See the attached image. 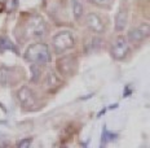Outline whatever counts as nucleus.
<instances>
[{"label": "nucleus", "mask_w": 150, "mask_h": 148, "mask_svg": "<svg viewBox=\"0 0 150 148\" xmlns=\"http://www.w3.org/2000/svg\"><path fill=\"white\" fill-rule=\"evenodd\" d=\"M25 59L31 64H36L42 66V65H47L51 62L52 52L48 44L43 42H36L27 47V49L25 51Z\"/></svg>", "instance_id": "obj_1"}, {"label": "nucleus", "mask_w": 150, "mask_h": 148, "mask_svg": "<svg viewBox=\"0 0 150 148\" xmlns=\"http://www.w3.org/2000/svg\"><path fill=\"white\" fill-rule=\"evenodd\" d=\"M75 35L70 30H61L57 34H54L52 38V47L53 52L57 56H61L64 53H67L69 51L75 47Z\"/></svg>", "instance_id": "obj_2"}, {"label": "nucleus", "mask_w": 150, "mask_h": 148, "mask_svg": "<svg viewBox=\"0 0 150 148\" xmlns=\"http://www.w3.org/2000/svg\"><path fill=\"white\" fill-rule=\"evenodd\" d=\"M48 26L42 16H33L25 25V34L30 39H42L47 34Z\"/></svg>", "instance_id": "obj_3"}, {"label": "nucleus", "mask_w": 150, "mask_h": 148, "mask_svg": "<svg viewBox=\"0 0 150 148\" xmlns=\"http://www.w3.org/2000/svg\"><path fill=\"white\" fill-rule=\"evenodd\" d=\"M78 59L74 55H61L58 57L57 62H56V69H57V73L61 77H73L78 70Z\"/></svg>", "instance_id": "obj_4"}, {"label": "nucleus", "mask_w": 150, "mask_h": 148, "mask_svg": "<svg viewBox=\"0 0 150 148\" xmlns=\"http://www.w3.org/2000/svg\"><path fill=\"white\" fill-rule=\"evenodd\" d=\"M131 52V47H129V42H128L127 36L124 35H118L112 40L111 47H110V53L114 60L122 61L129 55Z\"/></svg>", "instance_id": "obj_5"}, {"label": "nucleus", "mask_w": 150, "mask_h": 148, "mask_svg": "<svg viewBox=\"0 0 150 148\" xmlns=\"http://www.w3.org/2000/svg\"><path fill=\"white\" fill-rule=\"evenodd\" d=\"M16 96H17L20 105L25 109H31L38 103V95H36L35 90L30 86H26V84H23V86H21L18 89Z\"/></svg>", "instance_id": "obj_6"}, {"label": "nucleus", "mask_w": 150, "mask_h": 148, "mask_svg": "<svg viewBox=\"0 0 150 148\" xmlns=\"http://www.w3.org/2000/svg\"><path fill=\"white\" fill-rule=\"evenodd\" d=\"M149 34H150L149 24L144 22L141 25H139V26L131 29L129 33H128L127 39H128V42L132 43V44H140V43H142L145 39H148Z\"/></svg>", "instance_id": "obj_7"}, {"label": "nucleus", "mask_w": 150, "mask_h": 148, "mask_svg": "<svg viewBox=\"0 0 150 148\" xmlns=\"http://www.w3.org/2000/svg\"><path fill=\"white\" fill-rule=\"evenodd\" d=\"M84 21H86V25L91 33L96 34V35H101V34L105 33V24L97 13H95V12L87 13L84 16Z\"/></svg>", "instance_id": "obj_8"}, {"label": "nucleus", "mask_w": 150, "mask_h": 148, "mask_svg": "<svg viewBox=\"0 0 150 148\" xmlns=\"http://www.w3.org/2000/svg\"><path fill=\"white\" fill-rule=\"evenodd\" d=\"M45 87L48 89L49 92H54L61 87L62 84V79H61V75L57 74L56 71H48L45 75Z\"/></svg>", "instance_id": "obj_9"}, {"label": "nucleus", "mask_w": 150, "mask_h": 148, "mask_svg": "<svg viewBox=\"0 0 150 148\" xmlns=\"http://www.w3.org/2000/svg\"><path fill=\"white\" fill-rule=\"evenodd\" d=\"M71 12L74 20L80 22L86 16V0H71Z\"/></svg>", "instance_id": "obj_10"}, {"label": "nucleus", "mask_w": 150, "mask_h": 148, "mask_svg": "<svg viewBox=\"0 0 150 148\" xmlns=\"http://www.w3.org/2000/svg\"><path fill=\"white\" fill-rule=\"evenodd\" d=\"M128 22V14H127V9L122 7L117 13L115 17V30L117 31H123L127 26Z\"/></svg>", "instance_id": "obj_11"}, {"label": "nucleus", "mask_w": 150, "mask_h": 148, "mask_svg": "<svg viewBox=\"0 0 150 148\" xmlns=\"http://www.w3.org/2000/svg\"><path fill=\"white\" fill-rule=\"evenodd\" d=\"M5 49H12V51L16 52V48H14L13 43H12L9 39H7V38L1 36L0 38V51H5Z\"/></svg>", "instance_id": "obj_12"}, {"label": "nucleus", "mask_w": 150, "mask_h": 148, "mask_svg": "<svg viewBox=\"0 0 150 148\" xmlns=\"http://www.w3.org/2000/svg\"><path fill=\"white\" fill-rule=\"evenodd\" d=\"M40 65H36V64H34V65H31V71H33V78H31V81L34 82V83H36L38 81H39V78H40V75H42V69L39 68Z\"/></svg>", "instance_id": "obj_13"}, {"label": "nucleus", "mask_w": 150, "mask_h": 148, "mask_svg": "<svg viewBox=\"0 0 150 148\" xmlns=\"http://www.w3.org/2000/svg\"><path fill=\"white\" fill-rule=\"evenodd\" d=\"M91 1H92V4H95L96 7L109 8L112 4V1H114V0H91Z\"/></svg>", "instance_id": "obj_14"}, {"label": "nucleus", "mask_w": 150, "mask_h": 148, "mask_svg": "<svg viewBox=\"0 0 150 148\" xmlns=\"http://www.w3.org/2000/svg\"><path fill=\"white\" fill-rule=\"evenodd\" d=\"M89 47H91V51H97V49L100 48V46H101V39L100 38H97V36H93L92 39H91V42H89V44H88Z\"/></svg>", "instance_id": "obj_15"}, {"label": "nucleus", "mask_w": 150, "mask_h": 148, "mask_svg": "<svg viewBox=\"0 0 150 148\" xmlns=\"http://www.w3.org/2000/svg\"><path fill=\"white\" fill-rule=\"evenodd\" d=\"M31 143H33V138H25V139L18 142V143H17V147H20V148H26V147H29Z\"/></svg>", "instance_id": "obj_16"}, {"label": "nucleus", "mask_w": 150, "mask_h": 148, "mask_svg": "<svg viewBox=\"0 0 150 148\" xmlns=\"http://www.w3.org/2000/svg\"><path fill=\"white\" fill-rule=\"evenodd\" d=\"M102 138H105V140H112L115 138L114 134H109V131L104 129V133H102Z\"/></svg>", "instance_id": "obj_17"}]
</instances>
